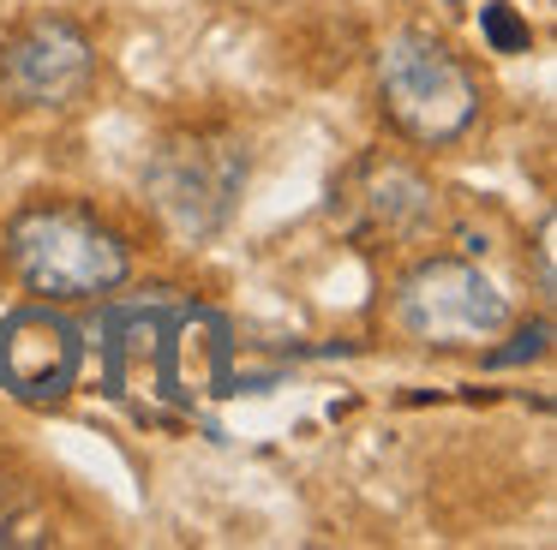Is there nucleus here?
Returning a JSON list of instances; mask_svg holds the SVG:
<instances>
[{"instance_id":"nucleus-1","label":"nucleus","mask_w":557,"mask_h":550,"mask_svg":"<svg viewBox=\"0 0 557 550\" xmlns=\"http://www.w3.org/2000/svg\"><path fill=\"white\" fill-rule=\"evenodd\" d=\"M7 263L37 299H97L133 270L121 234L78 203H30L7 222Z\"/></svg>"},{"instance_id":"nucleus-2","label":"nucleus","mask_w":557,"mask_h":550,"mask_svg":"<svg viewBox=\"0 0 557 550\" xmlns=\"http://www.w3.org/2000/svg\"><path fill=\"white\" fill-rule=\"evenodd\" d=\"M377 96L413 143H456L480 120V78L425 30H401L377 48Z\"/></svg>"},{"instance_id":"nucleus-3","label":"nucleus","mask_w":557,"mask_h":550,"mask_svg":"<svg viewBox=\"0 0 557 550\" xmlns=\"http://www.w3.org/2000/svg\"><path fill=\"white\" fill-rule=\"evenodd\" d=\"M246 186V143L228 132H186L145 162V198L174 239H210L228 227Z\"/></svg>"},{"instance_id":"nucleus-4","label":"nucleus","mask_w":557,"mask_h":550,"mask_svg":"<svg viewBox=\"0 0 557 550\" xmlns=\"http://www.w3.org/2000/svg\"><path fill=\"white\" fill-rule=\"evenodd\" d=\"M396 323L425 347H480L509 323V293L461 258H425L396 287Z\"/></svg>"},{"instance_id":"nucleus-5","label":"nucleus","mask_w":557,"mask_h":550,"mask_svg":"<svg viewBox=\"0 0 557 550\" xmlns=\"http://www.w3.org/2000/svg\"><path fill=\"white\" fill-rule=\"evenodd\" d=\"M97 78V48L73 18H30L0 42V90L25 108H73Z\"/></svg>"},{"instance_id":"nucleus-6","label":"nucleus","mask_w":557,"mask_h":550,"mask_svg":"<svg viewBox=\"0 0 557 550\" xmlns=\"http://www.w3.org/2000/svg\"><path fill=\"white\" fill-rule=\"evenodd\" d=\"M85 365V335L78 323L54 317L42 305H25L0 323V383L30 407L61 401Z\"/></svg>"},{"instance_id":"nucleus-7","label":"nucleus","mask_w":557,"mask_h":550,"mask_svg":"<svg viewBox=\"0 0 557 550\" xmlns=\"http://www.w3.org/2000/svg\"><path fill=\"white\" fill-rule=\"evenodd\" d=\"M348 203H354V222L377 239H420V234H432V222H437L432 186H425L413 167L377 162V155L354 167Z\"/></svg>"},{"instance_id":"nucleus-8","label":"nucleus","mask_w":557,"mask_h":550,"mask_svg":"<svg viewBox=\"0 0 557 550\" xmlns=\"http://www.w3.org/2000/svg\"><path fill=\"white\" fill-rule=\"evenodd\" d=\"M49 538V514L25 485L0 478V545H42Z\"/></svg>"},{"instance_id":"nucleus-9","label":"nucleus","mask_w":557,"mask_h":550,"mask_svg":"<svg viewBox=\"0 0 557 550\" xmlns=\"http://www.w3.org/2000/svg\"><path fill=\"white\" fill-rule=\"evenodd\" d=\"M480 36L492 42V54H521V48L533 42L528 18H516L509 0H485V7H480Z\"/></svg>"},{"instance_id":"nucleus-10","label":"nucleus","mask_w":557,"mask_h":550,"mask_svg":"<svg viewBox=\"0 0 557 550\" xmlns=\"http://www.w3.org/2000/svg\"><path fill=\"white\" fill-rule=\"evenodd\" d=\"M545 341H552V323H528V329L516 335V347H504V353H492V365H521V359H540Z\"/></svg>"},{"instance_id":"nucleus-11","label":"nucleus","mask_w":557,"mask_h":550,"mask_svg":"<svg viewBox=\"0 0 557 550\" xmlns=\"http://www.w3.org/2000/svg\"><path fill=\"white\" fill-rule=\"evenodd\" d=\"M540 287L552 293V227L540 234Z\"/></svg>"}]
</instances>
